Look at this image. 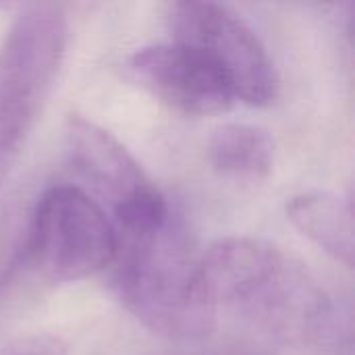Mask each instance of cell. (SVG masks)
Listing matches in <instances>:
<instances>
[{"label": "cell", "mask_w": 355, "mask_h": 355, "mask_svg": "<svg viewBox=\"0 0 355 355\" xmlns=\"http://www.w3.org/2000/svg\"><path fill=\"white\" fill-rule=\"evenodd\" d=\"M193 291L210 312L237 310L283 339L318 337L331 320V302L310 272L254 237L210 245L196 260Z\"/></svg>", "instance_id": "6da1fadb"}, {"label": "cell", "mask_w": 355, "mask_h": 355, "mask_svg": "<svg viewBox=\"0 0 355 355\" xmlns=\"http://www.w3.org/2000/svg\"><path fill=\"white\" fill-rule=\"evenodd\" d=\"M196 260L183 225L171 214L152 233L119 237L112 289L150 331L173 339L202 337L210 331L214 312L193 293Z\"/></svg>", "instance_id": "7a4b0ae2"}, {"label": "cell", "mask_w": 355, "mask_h": 355, "mask_svg": "<svg viewBox=\"0 0 355 355\" xmlns=\"http://www.w3.org/2000/svg\"><path fill=\"white\" fill-rule=\"evenodd\" d=\"M69 40L56 4H29L0 48V189L15 168L58 77Z\"/></svg>", "instance_id": "3957f363"}, {"label": "cell", "mask_w": 355, "mask_h": 355, "mask_svg": "<svg viewBox=\"0 0 355 355\" xmlns=\"http://www.w3.org/2000/svg\"><path fill=\"white\" fill-rule=\"evenodd\" d=\"M29 260L56 283H73L112 266L119 235L83 189L54 185L42 193L27 231Z\"/></svg>", "instance_id": "277c9868"}, {"label": "cell", "mask_w": 355, "mask_h": 355, "mask_svg": "<svg viewBox=\"0 0 355 355\" xmlns=\"http://www.w3.org/2000/svg\"><path fill=\"white\" fill-rule=\"evenodd\" d=\"M64 137L77 173L112 208L119 237L152 233L171 218L164 196L114 135L92 121L71 116Z\"/></svg>", "instance_id": "5b68a950"}, {"label": "cell", "mask_w": 355, "mask_h": 355, "mask_svg": "<svg viewBox=\"0 0 355 355\" xmlns=\"http://www.w3.org/2000/svg\"><path fill=\"white\" fill-rule=\"evenodd\" d=\"M171 23L175 42L200 50L245 104L268 106L279 96L275 62L258 33L229 6L216 2H177Z\"/></svg>", "instance_id": "8992f818"}, {"label": "cell", "mask_w": 355, "mask_h": 355, "mask_svg": "<svg viewBox=\"0 0 355 355\" xmlns=\"http://www.w3.org/2000/svg\"><path fill=\"white\" fill-rule=\"evenodd\" d=\"M123 71L129 81L183 114H220L235 100L225 75L200 50L181 42L135 50Z\"/></svg>", "instance_id": "52a82bcc"}, {"label": "cell", "mask_w": 355, "mask_h": 355, "mask_svg": "<svg viewBox=\"0 0 355 355\" xmlns=\"http://www.w3.org/2000/svg\"><path fill=\"white\" fill-rule=\"evenodd\" d=\"M287 218L343 266H354L355 229L349 200L333 191H304L287 202Z\"/></svg>", "instance_id": "ba28073f"}, {"label": "cell", "mask_w": 355, "mask_h": 355, "mask_svg": "<svg viewBox=\"0 0 355 355\" xmlns=\"http://www.w3.org/2000/svg\"><path fill=\"white\" fill-rule=\"evenodd\" d=\"M208 158L220 175L235 179H266L275 162L272 137L254 125L227 123L212 131Z\"/></svg>", "instance_id": "9c48e42d"}, {"label": "cell", "mask_w": 355, "mask_h": 355, "mask_svg": "<svg viewBox=\"0 0 355 355\" xmlns=\"http://www.w3.org/2000/svg\"><path fill=\"white\" fill-rule=\"evenodd\" d=\"M67 343L56 335H27L8 341L0 355H67Z\"/></svg>", "instance_id": "30bf717a"}]
</instances>
